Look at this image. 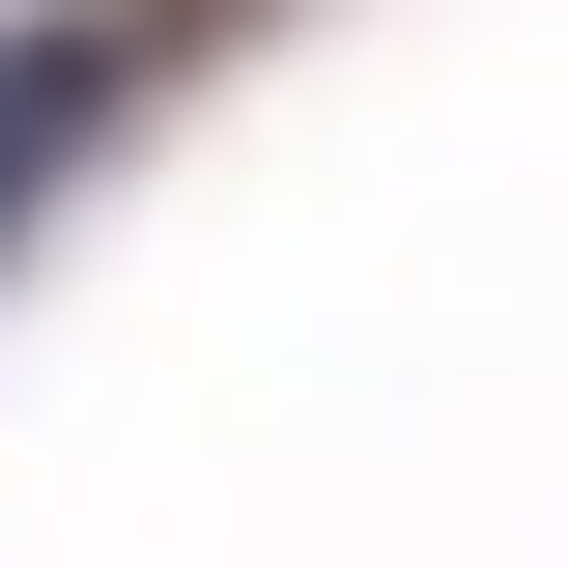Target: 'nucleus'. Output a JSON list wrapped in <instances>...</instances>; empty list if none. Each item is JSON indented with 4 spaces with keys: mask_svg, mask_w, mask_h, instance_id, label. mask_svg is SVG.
Wrapping results in <instances>:
<instances>
[{
    "mask_svg": "<svg viewBox=\"0 0 568 568\" xmlns=\"http://www.w3.org/2000/svg\"><path fill=\"white\" fill-rule=\"evenodd\" d=\"M85 114H114V29H0V256H29V200L85 171Z\"/></svg>",
    "mask_w": 568,
    "mask_h": 568,
    "instance_id": "f257e3e1",
    "label": "nucleus"
}]
</instances>
